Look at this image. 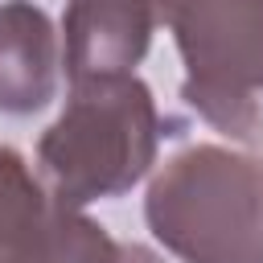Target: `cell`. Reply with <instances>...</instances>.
<instances>
[{"label": "cell", "instance_id": "obj_1", "mask_svg": "<svg viewBox=\"0 0 263 263\" xmlns=\"http://www.w3.org/2000/svg\"><path fill=\"white\" fill-rule=\"evenodd\" d=\"M144 222L181 263H263V152L251 144L181 148L152 173Z\"/></svg>", "mask_w": 263, "mask_h": 263}, {"label": "cell", "instance_id": "obj_2", "mask_svg": "<svg viewBox=\"0 0 263 263\" xmlns=\"http://www.w3.org/2000/svg\"><path fill=\"white\" fill-rule=\"evenodd\" d=\"M160 148V115L136 74L70 82L62 115L37 140V168L53 197L82 210L119 197L148 177Z\"/></svg>", "mask_w": 263, "mask_h": 263}, {"label": "cell", "instance_id": "obj_3", "mask_svg": "<svg viewBox=\"0 0 263 263\" xmlns=\"http://www.w3.org/2000/svg\"><path fill=\"white\" fill-rule=\"evenodd\" d=\"M177 41L181 99L234 144L259 140L263 95V0H160Z\"/></svg>", "mask_w": 263, "mask_h": 263}, {"label": "cell", "instance_id": "obj_4", "mask_svg": "<svg viewBox=\"0 0 263 263\" xmlns=\"http://www.w3.org/2000/svg\"><path fill=\"white\" fill-rule=\"evenodd\" d=\"M115 242L95 218L66 205L29 168V160L0 144V263H119Z\"/></svg>", "mask_w": 263, "mask_h": 263}, {"label": "cell", "instance_id": "obj_5", "mask_svg": "<svg viewBox=\"0 0 263 263\" xmlns=\"http://www.w3.org/2000/svg\"><path fill=\"white\" fill-rule=\"evenodd\" d=\"M160 0H66L62 70L70 82L136 74L152 45Z\"/></svg>", "mask_w": 263, "mask_h": 263}, {"label": "cell", "instance_id": "obj_6", "mask_svg": "<svg viewBox=\"0 0 263 263\" xmlns=\"http://www.w3.org/2000/svg\"><path fill=\"white\" fill-rule=\"evenodd\" d=\"M62 45L53 21L33 0L0 4V111L33 115L58 95Z\"/></svg>", "mask_w": 263, "mask_h": 263}, {"label": "cell", "instance_id": "obj_7", "mask_svg": "<svg viewBox=\"0 0 263 263\" xmlns=\"http://www.w3.org/2000/svg\"><path fill=\"white\" fill-rule=\"evenodd\" d=\"M119 263H164L156 251H148L144 242H123V259Z\"/></svg>", "mask_w": 263, "mask_h": 263}]
</instances>
